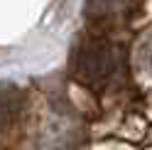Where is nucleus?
Segmentation results:
<instances>
[{"instance_id": "obj_2", "label": "nucleus", "mask_w": 152, "mask_h": 150, "mask_svg": "<svg viewBox=\"0 0 152 150\" xmlns=\"http://www.w3.org/2000/svg\"><path fill=\"white\" fill-rule=\"evenodd\" d=\"M20 106H22V96L20 91L12 86L0 89V128H10L17 116H20Z\"/></svg>"}, {"instance_id": "obj_1", "label": "nucleus", "mask_w": 152, "mask_h": 150, "mask_svg": "<svg viewBox=\"0 0 152 150\" xmlns=\"http://www.w3.org/2000/svg\"><path fill=\"white\" fill-rule=\"evenodd\" d=\"M74 76L88 89H101L113 79L118 69V54L106 40H88L76 49L71 59Z\"/></svg>"}, {"instance_id": "obj_3", "label": "nucleus", "mask_w": 152, "mask_h": 150, "mask_svg": "<svg viewBox=\"0 0 152 150\" xmlns=\"http://www.w3.org/2000/svg\"><path fill=\"white\" fill-rule=\"evenodd\" d=\"M91 3H93V7H106L108 0H91Z\"/></svg>"}]
</instances>
